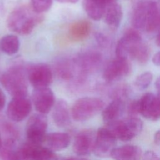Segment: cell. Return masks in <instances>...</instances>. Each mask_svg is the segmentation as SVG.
I'll use <instances>...</instances> for the list:
<instances>
[{
    "label": "cell",
    "mask_w": 160,
    "mask_h": 160,
    "mask_svg": "<svg viewBox=\"0 0 160 160\" xmlns=\"http://www.w3.org/2000/svg\"><path fill=\"white\" fill-rule=\"evenodd\" d=\"M27 75L23 67L13 66L0 76V82L13 98L27 97L28 92Z\"/></svg>",
    "instance_id": "obj_3"
},
{
    "label": "cell",
    "mask_w": 160,
    "mask_h": 160,
    "mask_svg": "<svg viewBox=\"0 0 160 160\" xmlns=\"http://www.w3.org/2000/svg\"><path fill=\"white\" fill-rule=\"evenodd\" d=\"M131 72V66L127 59L117 58L106 67L103 77L108 82L118 80L127 76Z\"/></svg>",
    "instance_id": "obj_14"
},
{
    "label": "cell",
    "mask_w": 160,
    "mask_h": 160,
    "mask_svg": "<svg viewBox=\"0 0 160 160\" xmlns=\"http://www.w3.org/2000/svg\"><path fill=\"white\" fill-rule=\"evenodd\" d=\"M149 49L148 46L142 42L139 45L134 58V59H136L139 63H146L149 58Z\"/></svg>",
    "instance_id": "obj_27"
},
{
    "label": "cell",
    "mask_w": 160,
    "mask_h": 160,
    "mask_svg": "<svg viewBox=\"0 0 160 160\" xmlns=\"http://www.w3.org/2000/svg\"><path fill=\"white\" fill-rule=\"evenodd\" d=\"M1 129L4 135L7 136L6 139L11 138L16 140L19 136V131L18 129L10 122H2L1 124Z\"/></svg>",
    "instance_id": "obj_28"
},
{
    "label": "cell",
    "mask_w": 160,
    "mask_h": 160,
    "mask_svg": "<svg viewBox=\"0 0 160 160\" xmlns=\"http://www.w3.org/2000/svg\"><path fill=\"white\" fill-rule=\"evenodd\" d=\"M105 1V2H106V4H107V5L108 6V5H109V4H112V3H115V2L116 1V0H104Z\"/></svg>",
    "instance_id": "obj_38"
},
{
    "label": "cell",
    "mask_w": 160,
    "mask_h": 160,
    "mask_svg": "<svg viewBox=\"0 0 160 160\" xmlns=\"http://www.w3.org/2000/svg\"><path fill=\"white\" fill-rule=\"evenodd\" d=\"M15 139H5L0 149V158L2 160H23L17 147Z\"/></svg>",
    "instance_id": "obj_22"
},
{
    "label": "cell",
    "mask_w": 160,
    "mask_h": 160,
    "mask_svg": "<svg viewBox=\"0 0 160 160\" xmlns=\"http://www.w3.org/2000/svg\"><path fill=\"white\" fill-rule=\"evenodd\" d=\"M62 160H89V159L84 158H80V157H69V158L63 159Z\"/></svg>",
    "instance_id": "obj_34"
},
{
    "label": "cell",
    "mask_w": 160,
    "mask_h": 160,
    "mask_svg": "<svg viewBox=\"0 0 160 160\" xmlns=\"http://www.w3.org/2000/svg\"><path fill=\"white\" fill-rule=\"evenodd\" d=\"M110 156L114 160H141L142 151L138 146L126 144L115 148Z\"/></svg>",
    "instance_id": "obj_17"
},
{
    "label": "cell",
    "mask_w": 160,
    "mask_h": 160,
    "mask_svg": "<svg viewBox=\"0 0 160 160\" xmlns=\"http://www.w3.org/2000/svg\"><path fill=\"white\" fill-rule=\"evenodd\" d=\"M82 5L88 16L94 21L102 19L108 6L104 0H83Z\"/></svg>",
    "instance_id": "obj_20"
},
{
    "label": "cell",
    "mask_w": 160,
    "mask_h": 160,
    "mask_svg": "<svg viewBox=\"0 0 160 160\" xmlns=\"http://www.w3.org/2000/svg\"><path fill=\"white\" fill-rule=\"evenodd\" d=\"M122 18L121 6L117 3H112L107 6L104 14L106 23L112 28H118Z\"/></svg>",
    "instance_id": "obj_23"
},
{
    "label": "cell",
    "mask_w": 160,
    "mask_h": 160,
    "mask_svg": "<svg viewBox=\"0 0 160 160\" xmlns=\"http://www.w3.org/2000/svg\"><path fill=\"white\" fill-rule=\"evenodd\" d=\"M141 42V37L138 32L133 29L127 30L117 44L116 57L127 59L128 58H130L134 59V55Z\"/></svg>",
    "instance_id": "obj_7"
},
{
    "label": "cell",
    "mask_w": 160,
    "mask_h": 160,
    "mask_svg": "<svg viewBox=\"0 0 160 160\" xmlns=\"http://www.w3.org/2000/svg\"><path fill=\"white\" fill-rule=\"evenodd\" d=\"M117 139L105 126L98 129L96 132V141L93 152L96 156L104 158L110 156L116 148Z\"/></svg>",
    "instance_id": "obj_9"
},
{
    "label": "cell",
    "mask_w": 160,
    "mask_h": 160,
    "mask_svg": "<svg viewBox=\"0 0 160 160\" xmlns=\"http://www.w3.org/2000/svg\"><path fill=\"white\" fill-rule=\"evenodd\" d=\"M71 115L68 104L63 99L58 100L52 108V118L59 128H66L71 124Z\"/></svg>",
    "instance_id": "obj_15"
},
{
    "label": "cell",
    "mask_w": 160,
    "mask_h": 160,
    "mask_svg": "<svg viewBox=\"0 0 160 160\" xmlns=\"http://www.w3.org/2000/svg\"><path fill=\"white\" fill-rule=\"evenodd\" d=\"M131 22L137 29H146L152 32L160 24V16L156 3L144 0L139 2L132 12Z\"/></svg>",
    "instance_id": "obj_2"
},
{
    "label": "cell",
    "mask_w": 160,
    "mask_h": 160,
    "mask_svg": "<svg viewBox=\"0 0 160 160\" xmlns=\"http://www.w3.org/2000/svg\"><path fill=\"white\" fill-rule=\"evenodd\" d=\"M152 79V74L151 72L147 71L139 75L136 78L134 84L138 88L142 90L147 88L150 85Z\"/></svg>",
    "instance_id": "obj_25"
},
{
    "label": "cell",
    "mask_w": 160,
    "mask_h": 160,
    "mask_svg": "<svg viewBox=\"0 0 160 160\" xmlns=\"http://www.w3.org/2000/svg\"><path fill=\"white\" fill-rule=\"evenodd\" d=\"M104 101L98 98L84 97L78 99L71 110V116L76 121H87L104 109Z\"/></svg>",
    "instance_id": "obj_5"
},
{
    "label": "cell",
    "mask_w": 160,
    "mask_h": 160,
    "mask_svg": "<svg viewBox=\"0 0 160 160\" xmlns=\"http://www.w3.org/2000/svg\"><path fill=\"white\" fill-rule=\"evenodd\" d=\"M32 98L36 110L43 114L49 113L56 103L54 92L49 87L34 88Z\"/></svg>",
    "instance_id": "obj_11"
},
{
    "label": "cell",
    "mask_w": 160,
    "mask_h": 160,
    "mask_svg": "<svg viewBox=\"0 0 160 160\" xmlns=\"http://www.w3.org/2000/svg\"><path fill=\"white\" fill-rule=\"evenodd\" d=\"M128 112L129 116L132 117H137L136 116L140 114L139 100H134L129 104L128 108Z\"/></svg>",
    "instance_id": "obj_29"
},
{
    "label": "cell",
    "mask_w": 160,
    "mask_h": 160,
    "mask_svg": "<svg viewBox=\"0 0 160 160\" xmlns=\"http://www.w3.org/2000/svg\"><path fill=\"white\" fill-rule=\"evenodd\" d=\"M20 48V41L14 34H6L0 39V50L4 54L12 56L16 54Z\"/></svg>",
    "instance_id": "obj_24"
},
{
    "label": "cell",
    "mask_w": 160,
    "mask_h": 160,
    "mask_svg": "<svg viewBox=\"0 0 160 160\" xmlns=\"http://www.w3.org/2000/svg\"><path fill=\"white\" fill-rule=\"evenodd\" d=\"M2 139H1V134H0V149L2 147Z\"/></svg>",
    "instance_id": "obj_39"
},
{
    "label": "cell",
    "mask_w": 160,
    "mask_h": 160,
    "mask_svg": "<svg viewBox=\"0 0 160 160\" xmlns=\"http://www.w3.org/2000/svg\"><path fill=\"white\" fill-rule=\"evenodd\" d=\"M31 2L32 9L38 14H42L51 8L52 0H31Z\"/></svg>",
    "instance_id": "obj_26"
},
{
    "label": "cell",
    "mask_w": 160,
    "mask_h": 160,
    "mask_svg": "<svg viewBox=\"0 0 160 160\" xmlns=\"http://www.w3.org/2000/svg\"><path fill=\"white\" fill-rule=\"evenodd\" d=\"M101 61V56L94 51L86 52L80 55L76 61L82 73H87L94 69Z\"/></svg>",
    "instance_id": "obj_19"
},
{
    "label": "cell",
    "mask_w": 160,
    "mask_h": 160,
    "mask_svg": "<svg viewBox=\"0 0 160 160\" xmlns=\"http://www.w3.org/2000/svg\"><path fill=\"white\" fill-rule=\"evenodd\" d=\"M156 44L160 47V32L158 34L157 37H156Z\"/></svg>",
    "instance_id": "obj_37"
},
{
    "label": "cell",
    "mask_w": 160,
    "mask_h": 160,
    "mask_svg": "<svg viewBox=\"0 0 160 160\" xmlns=\"http://www.w3.org/2000/svg\"><path fill=\"white\" fill-rule=\"evenodd\" d=\"M28 81L34 88L49 87L52 81V72L50 67L44 63L31 65L27 71Z\"/></svg>",
    "instance_id": "obj_8"
},
{
    "label": "cell",
    "mask_w": 160,
    "mask_h": 160,
    "mask_svg": "<svg viewBox=\"0 0 160 160\" xmlns=\"http://www.w3.org/2000/svg\"><path fill=\"white\" fill-rule=\"evenodd\" d=\"M143 126L142 121L138 117L129 116L124 119L106 124L107 128L117 139L128 141L138 136Z\"/></svg>",
    "instance_id": "obj_4"
},
{
    "label": "cell",
    "mask_w": 160,
    "mask_h": 160,
    "mask_svg": "<svg viewBox=\"0 0 160 160\" xmlns=\"http://www.w3.org/2000/svg\"><path fill=\"white\" fill-rule=\"evenodd\" d=\"M139 100V112L143 117L152 121L160 119V93L144 94Z\"/></svg>",
    "instance_id": "obj_13"
},
{
    "label": "cell",
    "mask_w": 160,
    "mask_h": 160,
    "mask_svg": "<svg viewBox=\"0 0 160 160\" xmlns=\"http://www.w3.org/2000/svg\"><path fill=\"white\" fill-rule=\"evenodd\" d=\"M70 142V135L64 132H54L46 134L43 142L46 144V147L52 151L63 150L69 146Z\"/></svg>",
    "instance_id": "obj_16"
},
{
    "label": "cell",
    "mask_w": 160,
    "mask_h": 160,
    "mask_svg": "<svg viewBox=\"0 0 160 160\" xmlns=\"http://www.w3.org/2000/svg\"><path fill=\"white\" fill-rule=\"evenodd\" d=\"M6 95L2 90L0 88V111L4 108L6 104Z\"/></svg>",
    "instance_id": "obj_31"
},
{
    "label": "cell",
    "mask_w": 160,
    "mask_h": 160,
    "mask_svg": "<svg viewBox=\"0 0 160 160\" xmlns=\"http://www.w3.org/2000/svg\"><path fill=\"white\" fill-rule=\"evenodd\" d=\"M43 19L41 14L36 12L31 6L23 5L16 8L9 14L6 25L12 32L20 35L30 34Z\"/></svg>",
    "instance_id": "obj_1"
},
{
    "label": "cell",
    "mask_w": 160,
    "mask_h": 160,
    "mask_svg": "<svg viewBox=\"0 0 160 160\" xmlns=\"http://www.w3.org/2000/svg\"><path fill=\"white\" fill-rule=\"evenodd\" d=\"M124 101L121 99L113 100L102 109V117L106 124L119 120L124 110Z\"/></svg>",
    "instance_id": "obj_18"
},
{
    "label": "cell",
    "mask_w": 160,
    "mask_h": 160,
    "mask_svg": "<svg viewBox=\"0 0 160 160\" xmlns=\"http://www.w3.org/2000/svg\"><path fill=\"white\" fill-rule=\"evenodd\" d=\"M152 61L154 64L158 66H160V51L154 55Z\"/></svg>",
    "instance_id": "obj_32"
},
{
    "label": "cell",
    "mask_w": 160,
    "mask_h": 160,
    "mask_svg": "<svg viewBox=\"0 0 160 160\" xmlns=\"http://www.w3.org/2000/svg\"><path fill=\"white\" fill-rule=\"evenodd\" d=\"M96 132L91 129L79 131L74 137L72 149L78 156L89 155L94 151Z\"/></svg>",
    "instance_id": "obj_12"
},
{
    "label": "cell",
    "mask_w": 160,
    "mask_h": 160,
    "mask_svg": "<svg viewBox=\"0 0 160 160\" xmlns=\"http://www.w3.org/2000/svg\"><path fill=\"white\" fill-rule=\"evenodd\" d=\"M154 139L155 143L160 146V129L156 131V132L154 134Z\"/></svg>",
    "instance_id": "obj_33"
},
{
    "label": "cell",
    "mask_w": 160,
    "mask_h": 160,
    "mask_svg": "<svg viewBox=\"0 0 160 160\" xmlns=\"http://www.w3.org/2000/svg\"><path fill=\"white\" fill-rule=\"evenodd\" d=\"M62 3H70V4H74L77 2L79 0H57Z\"/></svg>",
    "instance_id": "obj_36"
},
{
    "label": "cell",
    "mask_w": 160,
    "mask_h": 160,
    "mask_svg": "<svg viewBox=\"0 0 160 160\" xmlns=\"http://www.w3.org/2000/svg\"><path fill=\"white\" fill-rule=\"evenodd\" d=\"M32 110V102L27 97L13 98L9 102L6 110L8 118L14 122L26 119Z\"/></svg>",
    "instance_id": "obj_10"
},
{
    "label": "cell",
    "mask_w": 160,
    "mask_h": 160,
    "mask_svg": "<svg viewBox=\"0 0 160 160\" xmlns=\"http://www.w3.org/2000/svg\"><path fill=\"white\" fill-rule=\"evenodd\" d=\"M48 118L46 114L36 113L28 120L26 125L27 140L32 142L42 144L46 135Z\"/></svg>",
    "instance_id": "obj_6"
},
{
    "label": "cell",
    "mask_w": 160,
    "mask_h": 160,
    "mask_svg": "<svg viewBox=\"0 0 160 160\" xmlns=\"http://www.w3.org/2000/svg\"><path fill=\"white\" fill-rule=\"evenodd\" d=\"M91 31V24L86 20H79L73 22L69 29V38L74 41L86 39Z\"/></svg>",
    "instance_id": "obj_21"
},
{
    "label": "cell",
    "mask_w": 160,
    "mask_h": 160,
    "mask_svg": "<svg viewBox=\"0 0 160 160\" xmlns=\"http://www.w3.org/2000/svg\"><path fill=\"white\" fill-rule=\"evenodd\" d=\"M155 87L158 91V93H160V77H159L155 82Z\"/></svg>",
    "instance_id": "obj_35"
},
{
    "label": "cell",
    "mask_w": 160,
    "mask_h": 160,
    "mask_svg": "<svg viewBox=\"0 0 160 160\" xmlns=\"http://www.w3.org/2000/svg\"><path fill=\"white\" fill-rule=\"evenodd\" d=\"M143 160H160L158 155L152 151L149 150L145 152L142 156Z\"/></svg>",
    "instance_id": "obj_30"
}]
</instances>
